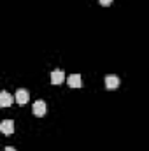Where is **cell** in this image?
<instances>
[{
	"label": "cell",
	"instance_id": "6da1fadb",
	"mask_svg": "<svg viewBox=\"0 0 149 151\" xmlns=\"http://www.w3.org/2000/svg\"><path fill=\"white\" fill-rule=\"evenodd\" d=\"M28 90H25V88H19L18 91H16V95H14V99H16V104L18 106H25L27 102H28Z\"/></svg>",
	"mask_w": 149,
	"mask_h": 151
},
{
	"label": "cell",
	"instance_id": "7a4b0ae2",
	"mask_svg": "<svg viewBox=\"0 0 149 151\" xmlns=\"http://www.w3.org/2000/svg\"><path fill=\"white\" fill-rule=\"evenodd\" d=\"M119 77L117 76H114V74H109V76H105V86H107V90H116L117 86H119Z\"/></svg>",
	"mask_w": 149,
	"mask_h": 151
},
{
	"label": "cell",
	"instance_id": "3957f363",
	"mask_svg": "<svg viewBox=\"0 0 149 151\" xmlns=\"http://www.w3.org/2000/svg\"><path fill=\"white\" fill-rule=\"evenodd\" d=\"M32 111H34V114H35V116H44V114H46V111H47L46 102H44V100H37V102L34 104Z\"/></svg>",
	"mask_w": 149,
	"mask_h": 151
},
{
	"label": "cell",
	"instance_id": "277c9868",
	"mask_svg": "<svg viewBox=\"0 0 149 151\" xmlns=\"http://www.w3.org/2000/svg\"><path fill=\"white\" fill-rule=\"evenodd\" d=\"M0 130H2L5 135H11V134L14 132V121H12V119H5V121H2V123H0Z\"/></svg>",
	"mask_w": 149,
	"mask_h": 151
},
{
	"label": "cell",
	"instance_id": "5b68a950",
	"mask_svg": "<svg viewBox=\"0 0 149 151\" xmlns=\"http://www.w3.org/2000/svg\"><path fill=\"white\" fill-rule=\"evenodd\" d=\"M14 100H16V99H14L12 95H9L7 91H2V93H0V106H2V107H9Z\"/></svg>",
	"mask_w": 149,
	"mask_h": 151
},
{
	"label": "cell",
	"instance_id": "8992f818",
	"mask_svg": "<svg viewBox=\"0 0 149 151\" xmlns=\"http://www.w3.org/2000/svg\"><path fill=\"white\" fill-rule=\"evenodd\" d=\"M63 81H65L63 70L58 69V70H53V72H51V83H53V84H62Z\"/></svg>",
	"mask_w": 149,
	"mask_h": 151
},
{
	"label": "cell",
	"instance_id": "52a82bcc",
	"mask_svg": "<svg viewBox=\"0 0 149 151\" xmlns=\"http://www.w3.org/2000/svg\"><path fill=\"white\" fill-rule=\"evenodd\" d=\"M67 83H69V86L70 88H79L81 84H82V81H81V76L79 74H72L67 77Z\"/></svg>",
	"mask_w": 149,
	"mask_h": 151
},
{
	"label": "cell",
	"instance_id": "ba28073f",
	"mask_svg": "<svg viewBox=\"0 0 149 151\" xmlns=\"http://www.w3.org/2000/svg\"><path fill=\"white\" fill-rule=\"evenodd\" d=\"M100 2V5H104V7H107V5H111L112 0H98Z\"/></svg>",
	"mask_w": 149,
	"mask_h": 151
},
{
	"label": "cell",
	"instance_id": "9c48e42d",
	"mask_svg": "<svg viewBox=\"0 0 149 151\" xmlns=\"http://www.w3.org/2000/svg\"><path fill=\"white\" fill-rule=\"evenodd\" d=\"M5 151H16L14 148H5Z\"/></svg>",
	"mask_w": 149,
	"mask_h": 151
}]
</instances>
